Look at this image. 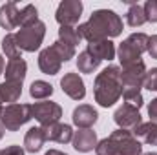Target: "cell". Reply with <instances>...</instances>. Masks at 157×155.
Listing matches in <instances>:
<instances>
[{
    "instance_id": "1",
    "label": "cell",
    "mask_w": 157,
    "mask_h": 155,
    "mask_svg": "<svg viewBox=\"0 0 157 155\" xmlns=\"http://www.w3.org/2000/svg\"><path fill=\"white\" fill-rule=\"evenodd\" d=\"M77 31L80 39L88 40V44L95 40H110L122 33V20L112 9H97L91 13L88 22L78 26Z\"/></svg>"
},
{
    "instance_id": "2",
    "label": "cell",
    "mask_w": 157,
    "mask_h": 155,
    "mask_svg": "<svg viewBox=\"0 0 157 155\" xmlns=\"http://www.w3.org/2000/svg\"><path fill=\"white\" fill-rule=\"evenodd\" d=\"M95 100L102 108H110L117 102L122 95V70L119 66H108L104 68L97 77L93 86Z\"/></svg>"
},
{
    "instance_id": "3",
    "label": "cell",
    "mask_w": 157,
    "mask_h": 155,
    "mask_svg": "<svg viewBox=\"0 0 157 155\" xmlns=\"http://www.w3.org/2000/svg\"><path fill=\"white\" fill-rule=\"evenodd\" d=\"M97 155H143V146L128 130H117L95 146Z\"/></svg>"
},
{
    "instance_id": "4",
    "label": "cell",
    "mask_w": 157,
    "mask_h": 155,
    "mask_svg": "<svg viewBox=\"0 0 157 155\" xmlns=\"http://www.w3.org/2000/svg\"><path fill=\"white\" fill-rule=\"evenodd\" d=\"M33 119V112H31V104H9L6 108H2V115H0V122L4 124V128L7 131H17L20 130L26 122H29Z\"/></svg>"
},
{
    "instance_id": "5",
    "label": "cell",
    "mask_w": 157,
    "mask_h": 155,
    "mask_svg": "<svg viewBox=\"0 0 157 155\" xmlns=\"http://www.w3.org/2000/svg\"><path fill=\"white\" fill-rule=\"evenodd\" d=\"M44 35H46V24L44 22H35L28 28H20L15 37H17V42H18V47L22 51H28V53H33L37 51L44 40Z\"/></svg>"
},
{
    "instance_id": "6",
    "label": "cell",
    "mask_w": 157,
    "mask_h": 155,
    "mask_svg": "<svg viewBox=\"0 0 157 155\" xmlns=\"http://www.w3.org/2000/svg\"><path fill=\"white\" fill-rule=\"evenodd\" d=\"M31 112L33 117L40 122L42 128H48L51 124H57L62 117V108L57 102L51 100H44V102H35L31 104Z\"/></svg>"
},
{
    "instance_id": "7",
    "label": "cell",
    "mask_w": 157,
    "mask_h": 155,
    "mask_svg": "<svg viewBox=\"0 0 157 155\" xmlns=\"http://www.w3.org/2000/svg\"><path fill=\"white\" fill-rule=\"evenodd\" d=\"M82 15V2L80 0H64L59 4L55 18L60 26H75Z\"/></svg>"
},
{
    "instance_id": "8",
    "label": "cell",
    "mask_w": 157,
    "mask_h": 155,
    "mask_svg": "<svg viewBox=\"0 0 157 155\" xmlns=\"http://www.w3.org/2000/svg\"><path fill=\"white\" fill-rule=\"evenodd\" d=\"M113 120L119 126V130H128V131H133L137 126L143 124L139 110L130 106V104H126V102L121 108H117V112L113 113Z\"/></svg>"
},
{
    "instance_id": "9",
    "label": "cell",
    "mask_w": 157,
    "mask_h": 155,
    "mask_svg": "<svg viewBox=\"0 0 157 155\" xmlns=\"http://www.w3.org/2000/svg\"><path fill=\"white\" fill-rule=\"evenodd\" d=\"M146 78V66L144 62H135L132 66L122 68V89H141Z\"/></svg>"
},
{
    "instance_id": "10",
    "label": "cell",
    "mask_w": 157,
    "mask_h": 155,
    "mask_svg": "<svg viewBox=\"0 0 157 155\" xmlns=\"http://www.w3.org/2000/svg\"><path fill=\"white\" fill-rule=\"evenodd\" d=\"M62 57L59 55V51L53 47V44L46 49H42L39 55V68L44 75H57L60 71L62 66Z\"/></svg>"
},
{
    "instance_id": "11",
    "label": "cell",
    "mask_w": 157,
    "mask_h": 155,
    "mask_svg": "<svg viewBox=\"0 0 157 155\" xmlns=\"http://www.w3.org/2000/svg\"><path fill=\"white\" fill-rule=\"evenodd\" d=\"M60 88L73 100H82L86 97L84 80L78 77V73H66L64 77L60 78Z\"/></svg>"
},
{
    "instance_id": "12",
    "label": "cell",
    "mask_w": 157,
    "mask_h": 155,
    "mask_svg": "<svg viewBox=\"0 0 157 155\" xmlns=\"http://www.w3.org/2000/svg\"><path fill=\"white\" fill-rule=\"evenodd\" d=\"M97 110L90 104H80L73 110V124L77 126L78 130H90L95 122H97Z\"/></svg>"
},
{
    "instance_id": "13",
    "label": "cell",
    "mask_w": 157,
    "mask_h": 155,
    "mask_svg": "<svg viewBox=\"0 0 157 155\" xmlns=\"http://www.w3.org/2000/svg\"><path fill=\"white\" fill-rule=\"evenodd\" d=\"M73 148L80 153H88L97 146V133L93 130H78L73 133Z\"/></svg>"
},
{
    "instance_id": "14",
    "label": "cell",
    "mask_w": 157,
    "mask_h": 155,
    "mask_svg": "<svg viewBox=\"0 0 157 155\" xmlns=\"http://www.w3.org/2000/svg\"><path fill=\"white\" fill-rule=\"evenodd\" d=\"M73 130L70 124H62V122H57V124H51L46 128V137L48 141H53V142H59V144H68L73 141Z\"/></svg>"
},
{
    "instance_id": "15",
    "label": "cell",
    "mask_w": 157,
    "mask_h": 155,
    "mask_svg": "<svg viewBox=\"0 0 157 155\" xmlns=\"http://www.w3.org/2000/svg\"><path fill=\"white\" fill-rule=\"evenodd\" d=\"M86 51H90V53H91L93 57H97L101 62H102V60H112V59H115V46H113L112 40H108V39L90 42L88 47H86Z\"/></svg>"
},
{
    "instance_id": "16",
    "label": "cell",
    "mask_w": 157,
    "mask_h": 155,
    "mask_svg": "<svg viewBox=\"0 0 157 155\" xmlns=\"http://www.w3.org/2000/svg\"><path fill=\"white\" fill-rule=\"evenodd\" d=\"M48 141L46 137V128L42 126H37V128H29L26 137H24V146H26V152L29 153H35L39 152L40 148L44 146V142Z\"/></svg>"
},
{
    "instance_id": "17",
    "label": "cell",
    "mask_w": 157,
    "mask_h": 155,
    "mask_svg": "<svg viewBox=\"0 0 157 155\" xmlns=\"http://www.w3.org/2000/svg\"><path fill=\"white\" fill-rule=\"evenodd\" d=\"M26 71H28V64L24 59H13L7 62L6 70H4V75L6 80L9 82H17V84H22L24 78H26Z\"/></svg>"
},
{
    "instance_id": "18",
    "label": "cell",
    "mask_w": 157,
    "mask_h": 155,
    "mask_svg": "<svg viewBox=\"0 0 157 155\" xmlns=\"http://www.w3.org/2000/svg\"><path fill=\"white\" fill-rule=\"evenodd\" d=\"M18 7L15 2H6L0 7V26L4 29H15L18 26Z\"/></svg>"
},
{
    "instance_id": "19",
    "label": "cell",
    "mask_w": 157,
    "mask_h": 155,
    "mask_svg": "<svg viewBox=\"0 0 157 155\" xmlns=\"http://www.w3.org/2000/svg\"><path fill=\"white\" fill-rule=\"evenodd\" d=\"M117 53H119V60H121L122 68L132 66V64H135V62H141V53H139V49H137L128 39L119 46Z\"/></svg>"
},
{
    "instance_id": "20",
    "label": "cell",
    "mask_w": 157,
    "mask_h": 155,
    "mask_svg": "<svg viewBox=\"0 0 157 155\" xmlns=\"http://www.w3.org/2000/svg\"><path fill=\"white\" fill-rule=\"evenodd\" d=\"M20 95H22V84L9 82V80L0 84V104H4V102H7V106L15 104L20 99Z\"/></svg>"
},
{
    "instance_id": "21",
    "label": "cell",
    "mask_w": 157,
    "mask_h": 155,
    "mask_svg": "<svg viewBox=\"0 0 157 155\" xmlns=\"http://www.w3.org/2000/svg\"><path fill=\"white\" fill-rule=\"evenodd\" d=\"M135 137H141L146 144L157 146V124L155 122H143L141 126H137L132 131Z\"/></svg>"
},
{
    "instance_id": "22",
    "label": "cell",
    "mask_w": 157,
    "mask_h": 155,
    "mask_svg": "<svg viewBox=\"0 0 157 155\" xmlns=\"http://www.w3.org/2000/svg\"><path fill=\"white\" fill-rule=\"evenodd\" d=\"M101 66V60L97 59V57H93L90 51H82V53H78L77 57V70L80 73H93L97 68Z\"/></svg>"
},
{
    "instance_id": "23",
    "label": "cell",
    "mask_w": 157,
    "mask_h": 155,
    "mask_svg": "<svg viewBox=\"0 0 157 155\" xmlns=\"http://www.w3.org/2000/svg\"><path fill=\"white\" fill-rule=\"evenodd\" d=\"M2 51H4V55L9 59V60H13V59H22L20 57V47H18V42H17V37H15V33H7L4 39H2Z\"/></svg>"
},
{
    "instance_id": "24",
    "label": "cell",
    "mask_w": 157,
    "mask_h": 155,
    "mask_svg": "<svg viewBox=\"0 0 157 155\" xmlns=\"http://www.w3.org/2000/svg\"><path fill=\"white\" fill-rule=\"evenodd\" d=\"M144 22H146V15H144L143 6H139V4L130 6V9L126 13V24L130 28H141Z\"/></svg>"
},
{
    "instance_id": "25",
    "label": "cell",
    "mask_w": 157,
    "mask_h": 155,
    "mask_svg": "<svg viewBox=\"0 0 157 155\" xmlns=\"http://www.w3.org/2000/svg\"><path fill=\"white\" fill-rule=\"evenodd\" d=\"M39 22V11L33 4H28L20 9L18 13V28H28L31 24Z\"/></svg>"
},
{
    "instance_id": "26",
    "label": "cell",
    "mask_w": 157,
    "mask_h": 155,
    "mask_svg": "<svg viewBox=\"0 0 157 155\" xmlns=\"http://www.w3.org/2000/svg\"><path fill=\"white\" fill-rule=\"evenodd\" d=\"M29 95L37 100H42V99H48L53 95V86L46 80H35L29 88Z\"/></svg>"
},
{
    "instance_id": "27",
    "label": "cell",
    "mask_w": 157,
    "mask_h": 155,
    "mask_svg": "<svg viewBox=\"0 0 157 155\" xmlns=\"http://www.w3.org/2000/svg\"><path fill=\"white\" fill-rule=\"evenodd\" d=\"M59 40L64 42V44H68V46H71V47H75L82 39H80V35H78L77 28H71V26H60V29H59Z\"/></svg>"
},
{
    "instance_id": "28",
    "label": "cell",
    "mask_w": 157,
    "mask_h": 155,
    "mask_svg": "<svg viewBox=\"0 0 157 155\" xmlns=\"http://www.w3.org/2000/svg\"><path fill=\"white\" fill-rule=\"evenodd\" d=\"M128 40L139 49V53L143 55L146 49H148V35H144V33H132L130 37H128Z\"/></svg>"
},
{
    "instance_id": "29",
    "label": "cell",
    "mask_w": 157,
    "mask_h": 155,
    "mask_svg": "<svg viewBox=\"0 0 157 155\" xmlns=\"http://www.w3.org/2000/svg\"><path fill=\"white\" fill-rule=\"evenodd\" d=\"M53 47L59 51V55L62 57V60H64V62H68L70 59H73V57H75V47H71V46H68V44H64V42H60V40L53 42Z\"/></svg>"
},
{
    "instance_id": "30",
    "label": "cell",
    "mask_w": 157,
    "mask_h": 155,
    "mask_svg": "<svg viewBox=\"0 0 157 155\" xmlns=\"http://www.w3.org/2000/svg\"><path fill=\"white\" fill-rule=\"evenodd\" d=\"M143 9L146 15V22H157V0H148Z\"/></svg>"
},
{
    "instance_id": "31",
    "label": "cell",
    "mask_w": 157,
    "mask_h": 155,
    "mask_svg": "<svg viewBox=\"0 0 157 155\" xmlns=\"http://www.w3.org/2000/svg\"><path fill=\"white\" fill-rule=\"evenodd\" d=\"M150 91H157V68H152L150 71H146V78H144V86Z\"/></svg>"
},
{
    "instance_id": "32",
    "label": "cell",
    "mask_w": 157,
    "mask_h": 155,
    "mask_svg": "<svg viewBox=\"0 0 157 155\" xmlns=\"http://www.w3.org/2000/svg\"><path fill=\"white\" fill-rule=\"evenodd\" d=\"M146 51L150 53L152 59H157V35L148 37V49H146Z\"/></svg>"
},
{
    "instance_id": "33",
    "label": "cell",
    "mask_w": 157,
    "mask_h": 155,
    "mask_svg": "<svg viewBox=\"0 0 157 155\" xmlns=\"http://www.w3.org/2000/svg\"><path fill=\"white\" fill-rule=\"evenodd\" d=\"M2 155H24V148L18 144H11L6 150H2Z\"/></svg>"
},
{
    "instance_id": "34",
    "label": "cell",
    "mask_w": 157,
    "mask_h": 155,
    "mask_svg": "<svg viewBox=\"0 0 157 155\" xmlns=\"http://www.w3.org/2000/svg\"><path fill=\"white\" fill-rule=\"evenodd\" d=\"M148 115H150V122H155L157 124V99H154L148 104Z\"/></svg>"
},
{
    "instance_id": "35",
    "label": "cell",
    "mask_w": 157,
    "mask_h": 155,
    "mask_svg": "<svg viewBox=\"0 0 157 155\" xmlns=\"http://www.w3.org/2000/svg\"><path fill=\"white\" fill-rule=\"evenodd\" d=\"M46 155H68V153H64V152H60V150H48Z\"/></svg>"
},
{
    "instance_id": "36",
    "label": "cell",
    "mask_w": 157,
    "mask_h": 155,
    "mask_svg": "<svg viewBox=\"0 0 157 155\" xmlns=\"http://www.w3.org/2000/svg\"><path fill=\"white\" fill-rule=\"evenodd\" d=\"M4 70H6V64H4V59H2V55H0V75L4 73Z\"/></svg>"
},
{
    "instance_id": "37",
    "label": "cell",
    "mask_w": 157,
    "mask_h": 155,
    "mask_svg": "<svg viewBox=\"0 0 157 155\" xmlns=\"http://www.w3.org/2000/svg\"><path fill=\"white\" fill-rule=\"evenodd\" d=\"M4 131H6V128H4V124H2V122H0V139H2V137H4Z\"/></svg>"
},
{
    "instance_id": "38",
    "label": "cell",
    "mask_w": 157,
    "mask_h": 155,
    "mask_svg": "<svg viewBox=\"0 0 157 155\" xmlns=\"http://www.w3.org/2000/svg\"><path fill=\"white\" fill-rule=\"evenodd\" d=\"M144 155H157L155 152H148V153H144Z\"/></svg>"
},
{
    "instance_id": "39",
    "label": "cell",
    "mask_w": 157,
    "mask_h": 155,
    "mask_svg": "<svg viewBox=\"0 0 157 155\" xmlns=\"http://www.w3.org/2000/svg\"><path fill=\"white\" fill-rule=\"evenodd\" d=\"M0 115H2V104H0Z\"/></svg>"
},
{
    "instance_id": "40",
    "label": "cell",
    "mask_w": 157,
    "mask_h": 155,
    "mask_svg": "<svg viewBox=\"0 0 157 155\" xmlns=\"http://www.w3.org/2000/svg\"><path fill=\"white\" fill-rule=\"evenodd\" d=\"M0 155H2V150H0Z\"/></svg>"
}]
</instances>
